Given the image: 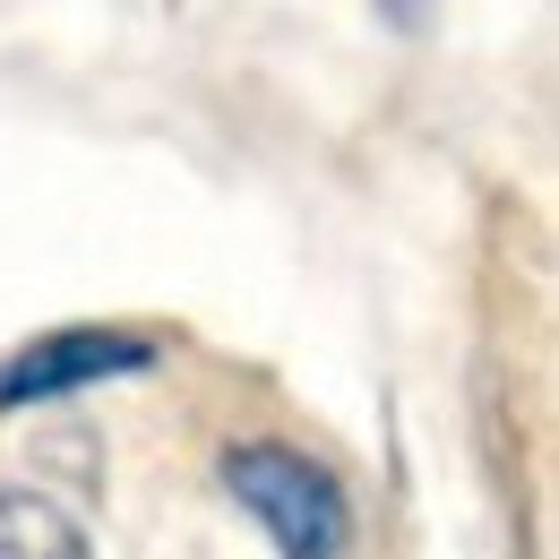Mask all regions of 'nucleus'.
Returning a JSON list of instances; mask_svg holds the SVG:
<instances>
[{
    "mask_svg": "<svg viewBox=\"0 0 559 559\" xmlns=\"http://www.w3.org/2000/svg\"><path fill=\"white\" fill-rule=\"evenodd\" d=\"M379 9H388L396 26H421V0H379Z\"/></svg>",
    "mask_w": 559,
    "mask_h": 559,
    "instance_id": "nucleus-4",
    "label": "nucleus"
},
{
    "mask_svg": "<svg viewBox=\"0 0 559 559\" xmlns=\"http://www.w3.org/2000/svg\"><path fill=\"white\" fill-rule=\"evenodd\" d=\"M0 559H95V551H86V534H78L52 499L0 490Z\"/></svg>",
    "mask_w": 559,
    "mask_h": 559,
    "instance_id": "nucleus-3",
    "label": "nucleus"
},
{
    "mask_svg": "<svg viewBox=\"0 0 559 559\" xmlns=\"http://www.w3.org/2000/svg\"><path fill=\"white\" fill-rule=\"evenodd\" d=\"M233 508L276 543V559H353V490L328 456L293 439H233L215 456Z\"/></svg>",
    "mask_w": 559,
    "mask_h": 559,
    "instance_id": "nucleus-1",
    "label": "nucleus"
},
{
    "mask_svg": "<svg viewBox=\"0 0 559 559\" xmlns=\"http://www.w3.org/2000/svg\"><path fill=\"white\" fill-rule=\"evenodd\" d=\"M164 361L155 336L139 328H112V319H70V328H44L0 361V414H35V405H70L86 388H121L146 379Z\"/></svg>",
    "mask_w": 559,
    "mask_h": 559,
    "instance_id": "nucleus-2",
    "label": "nucleus"
}]
</instances>
